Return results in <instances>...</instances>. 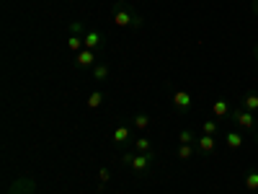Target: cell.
I'll use <instances>...</instances> for the list:
<instances>
[{"label":"cell","mask_w":258,"mask_h":194,"mask_svg":"<svg viewBox=\"0 0 258 194\" xmlns=\"http://www.w3.org/2000/svg\"><path fill=\"white\" fill-rule=\"evenodd\" d=\"M111 21L119 26V29H140L145 24V18L140 16V11L135 6L124 3V0H119V3H114L111 8Z\"/></svg>","instance_id":"6da1fadb"},{"label":"cell","mask_w":258,"mask_h":194,"mask_svg":"<svg viewBox=\"0 0 258 194\" xmlns=\"http://www.w3.org/2000/svg\"><path fill=\"white\" fill-rule=\"evenodd\" d=\"M253 142H255V148H258V132H255V135H253Z\"/></svg>","instance_id":"484cf974"},{"label":"cell","mask_w":258,"mask_h":194,"mask_svg":"<svg viewBox=\"0 0 258 194\" xmlns=\"http://www.w3.org/2000/svg\"><path fill=\"white\" fill-rule=\"evenodd\" d=\"M253 57H255V65H258V44L253 47Z\"/></svg>","instance_id":"d4e9b609"},{"label":"cell","mask_w":258,"mask_h":194,"mask_svg":"<svg viewBox=\"0 0 258 194\" xmlns=\"http://www.w3.org/2000/svg\"><path fill=\"white\" fill-rule=\"evenodd\" d=\"M96 55H98V52H93V50L85 47V50H80V52L75 55V65H78L80 70H91L93 65L98 62V57H96Z\"/></svg>","instance_id":"8992f818"},{"label":"cell","mask_w":258,"mask_h":194,"mask_svg":"<svg viewBox=\"0 0 258 194\" xmlns=\"http://www.w3.org/2000/svg\"><path fill=\"white\" fill-rule=\"evenodd\" d=\"M173 109H176L178 114H191L194 99H191L188 91H176V93H173Z\"/></svg>","instance_id":"5b68a950"},{"label":"cell","mask_w":258,"mask_h":194,"mask_svg":"<svg viewBox=\"0 0 258 194\" xmlns=\"http://www.w3.org/2000/svg\"><path fill=\"white\" fill-rule=\"evenodd\" d=\"M101 104H103V93H101V91H93V93L88 96V101H85V106H88V109H98Z\"/></svg>","instance_id":"44dd1931"},{"label":"cell","mask_w":258,"mask_h":194,"mask_svg":"<svg viewBox=\"0 0 258 194\" xmlns=\"http://www.w3.org/2000/svg\"><path fill=\"white\" fill-rule=\"evenodd\" d=\"M250 8H253V13L258 16V0H253V3H250Z\"/></svg>","instance_id":"cb8c5ba5"},{"label":"cell","mask_w":258,"mask_h":194,"mask_svg":"<svg viewBox=\"0 0 258 194\" xmlns=\"http://www.w3.org/2000/svg\"><path fill=\"white\" fill-rule=\"evenodd\" d=\"M91 75H93V80H98V83H106L111 78V68L106 62H96L93 68H91Z\"/></svg>","instance_id":"7c38bea8"},{"label":"cell","mask_w":258,"mask_h":194,"mask_svg":"<svg viewBox=\"0 0 258 194\" xmlns=\"http://www.w3.org/2000/svg\"><path fill=\"white\" fill-rule=\"evenodd\" d=\"M202 135L217 137V135H220V122L214 119V117H212V119H204V122H202Z\"/></svg>","instance_id":"9a60e30c"},{"label":"cell","mask_w":258,"mask_h":194,"mask_svg":"<svg viewBox=\"0 0 258 194\" xmlns=\"http://www.w3.org/2000/svg\"><path fill=\"white\" fill-rule=\"evenodd\" d=\"M214 148H217V137H212V135H199V137H197L199 156H212Z\"/></svg>","instance_id":"30bf717a"},{"label":"cell","mask_w":258,"mask_h":194,"mask_svg":"<svg viewBox=\"0 0 258 194\" xmlns=\"http://www.w3.org/2000/svg\"><path fill=\"white\" fill-rule=\"evenodd\" d=\"M243 142H245V137H243L240 129H230V132H225V145L232 150V153L243 150Z\"/></svg>","instance_id":"ba28073f"},{"label":"cell","mask_w":258,"mask_h":194,"mask_svg":"<svg viewBox=\"0 0 258 194\" xmlns=\"http://www.w3.org/2000/svg\"><path fill=\"white\" fill-rule=\"evenodd\" d=\"M197 132H194V129L191 127H186V129H181V132H178V142H183V145H191V142H197Z\"/></svg>","instance_id":"d6986e66"},{"label":"cell","mask_w":258,"mask_h":194,"mask_svg":"<svg viewBox=\"0 0 258 194\" xmlns=\"http://www.w3.org/2000/svg\"><path fill=\"white\" fill-rule=\"evenodd\" d=\"M70 34H78V36H85V26L80 24V21H73V24H70Z\"/></svg>","instance_id":"603a6c76"},{"label":"cell","mask_w":258,"mask_h":194,"mask_svg":"<svg viewBox=\"0 0 258 194\" xmlns=\"http://www.w3.org/2000/svg\"><path fill=\"white\" fill-rule=\"evenodd\" d=\"M83 41H85V47L88 50H93V52H98L101 47H103V34H98V31H85V36H83Z\"/></svg>","instance_id":"8fae6325"},{"label":"cell","mask_w":258,"mask_h":194,"mask_svg":"<svg viewBox=\"0 0 258 194\" xmlns=\"http://www.w3.org/2000/svg\"><path fill=\"white\" fill-rule=\"evenodd\" d=\"M68 50H70V52H75V55H78L80 50H85V41H83V36L70 34V36H68Z\"/></svg>","instance_id":"ac0fdd59"},{"label":"cell","mask_w":258,"mask_h":194,"mask_svg":"<svg viewBox=\"0 0 258 194\" xmlns=\"http://www.w3.org/2000/svg\"><path fill=\"white\" fill-rule=\"evenodd\" d=\"M135 153H153V140L150 137H135Z\"/></svg>","instance_id":"e0dca14e"},{"label":"cell","mask_w":258,"mask_h":194,"mask_svg":"<svg viewBox=\"0 0 258 194\" xmlns=\"http://www.w3.org/2000/svg\"><path fill=\"white\" fill-rule=\"evenodd\" d=\"M240 106H243V109H248V112H253V114H258V93H255V91L245 93Z\"/></svg>","instance_id":"2e32d148"},{"label":"cell","mask_w":258,"mask_h":194,"mask_svg":"<svg viewBox=\"0 0 258 194\" xmlns=\"http://www.w3.org/2000/svg\"><path fill=\"white\" fill-rule=\"evenodd\" d=\"M230 114H232V106H230L227 99H217L212 104V117L214 119H230Z\"/></svg>","instance_id":"9c48e42d"},{"label":"cell","mask_w":258,"mask_h":194,"mask_svg":"<svg viewBox=\"0 0 258 194\" xmlns=\"http://www.w3.org/2000/svg\"><path fill=\"white\" fill-rule=\"evenodd\" d=\"M235 129H240V132H258V117L248 109H243V106H238V109H232L230 114Z\"/></svg>","instance_id":"3957f363"},{"label":"cell","mask_w":258,"mask_h":194,"mask_svg":"<svg viewBox=\"0 0 258 194\" xmlns=\"http://www.w3.org/2000/svg\"><path fill=\"white\" fill-rule=\"evenodd\" d=\"M111 140H114V145H126V142H135V137H132V124H119V127H114Z\"/></svg>","instance_id":"52a82bcc"},{"label":"cell","mask_w":258,"mask_h":194,"mask_svg":"<svg viewBox=\"0 0 258 194\" xmlns=\"http://www.w3.org/2000/svg\"><path fill=\"white\" fill-rule=\"evenodd\" d=\"M132 127L142 132V129L150 127V117H147V114H135V117H132Z\"/></svg>","instance_id":"ffe728a7"},{"label":"cell","mask_w":258,"mask_h":194,"mask_svg":"<svg viewBox=\"0 0 258 194\" xmlns=\"http://www.w3.org/2000/svg\"><path fill=\"white\" fill-rule=\"evenodd\" d=\"M243 184H245V189H248V191H258V168H255V166L245 171Z\"/></svg>","instance_id":"4fadbf2b"},{"label":"cell","mask_w":258,"mask_h":194,"mask_svg":"<svg viewBox=\"0 0 258 194\" xmlns=\"http://www.w3.org/2000/svg\"><path fill=\"white\" fill-rule=\"evenodd\" d=\"M8 194H36V184L29 176H18V179L11 181Z\"/></svg>","instance_id":"277c9868"},{"label":"cell","mask_w":258,"mask_h":194,"mask_svg":"<svg viewBox=\"0 0 258 194\" xmlns=\"http://www.w3.org/2000/svg\"><path fill=\"white\" fill-rule=\"evenodd\" d=\"M199 150H197V142H191V145H183V142H178V150H176V156L181 158V161H191L194 156H197Z\"/></svg>","instance_id":"5bb4252c"},{"label":"cell","mask_w":258,"mask_h":194,"mask_svg":"<svg viewBox=\"0 0 258 194\" xmlns=\"http://www.w3.org/2000/svg\"><path fill=\"white\" fill-rule=\"evenodd\" d=\"M111 181V168H98V186H106V184H109Z\"/></svg>","instance_id":"7402d4cb"},{"label":"cell","mask_w":258,"mask_h":194,"mask_svg":"<svg viewBox=\"0 0 258 194\" xmlns=\"http://www.w3.org/2000/svg\"><path fill=\"white\" fill-rule=\"evenodd\" d=\"M155 158H158L155 150H153V153H124L121 156V166H126L132 174L142 176V174H147V171L153 168Z\"/></svg>","instance_id":"7a4b0ae2"}]
</instances>
